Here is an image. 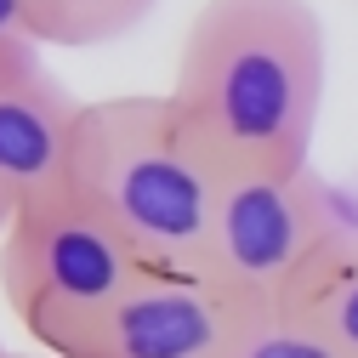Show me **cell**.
<instances>
[{
  "mask_svg": "<svg viewBox=\"0 0 358 358\" xmlns=\"http://www.w3.org/2000/svg\"><path fill=\"white\" fill-rule=\"evenodd\" d=\"M165 97L222 176L307 171L324 108L319 12L307 0H205Z\"/></svg>",
  "mask_w": 358,
  "mask_h": 358,
  "instance_id": "obj_1",
  "label": "cell"
},
{
  "mask_svg": "<svg viewBox=\"0 0 358 358\" xmlns=\"http://www.w3.org/2000/svg\"><path fill=\"white\" fill-rule=\"evenodd\" d=\"M74 199L165 273H205L222 171L194 143L171 97H97L80 114Z\"/></svg>",
  "mask_w": 358,
  "mask_h": 358,
  "instance_id": "obj_2",
  "label": "cell"
},
{
  "mask_svg": "<svg viewBox=\"0 0 358 358\" xmlns=\"http://www.w3.org/2000/svg\"><path fill=\"white\" fill-rule=\"evenodd\" d=\"M148 273L97 210L69 194L12 210L0 234V296L34 352H63Z\"/></svg>",
  "mask_w": 358,
  "mask_h": 358,
  "instance_id": "obj_3",
  "label": "cell"
},
{
  "mask_svg": "<svg viewBox=\"0 0 358 358\" xmlns=\"http://www.w3.org/2000/svg\"><path fill=\"white\" fill-rule=\"evenodd\" d=\"M341 234L330 188L307 171H239L222 176L216 234L205 273L250 313H273L307 273V262Z\"/></svg>",
  "mask_w": 358,
  "mask_h": 358,
  "instance_id": "obj_4",
  "label": "cell"
},
{
  "mask_svg": "<svg viewBox=\"0 0 358 358\" xmlns=\"http://www.w3.org/2000/svg\"><path fill=\"white\" fill-rule=\"evenodd\" d=\"M256 313L210 273H148L52 358H234Z\"/></svg>",
  "mask_w": 358,
  "mask_h": 358,
  "instance_id": "obj_5",
  "label": "cell"
},
{
  "mask_svg": "<svg viewBox=\"0 0 358 358\" xmlns=\"http://www.w3.org/2000/svg\"><path fill=\"white\" fill-rule=\"evenodd\" d=\"M80 114L85 103L40 63V52L0 63V199L12 210L69 194Z\"/></svg>",
  "mask_w": 358,
  "mask_h": 358,
  "instance_id": "obj_6",
  "label": "cell"
},
{
  "mask_svg": "<svg viewBox=\"0 0 358 358\" xmlns=\"http://www.w3.org/2000/svg\"><path fill=\"white\" fill-rule=\"evenodd\" d=\"M285 313L307 319L341 358H358V234H336L285 296Z\"/></svg>",
  "mask_w": 358,
  "mask_h": 358,
  "instance_id": "obj_7",
  "label": "cell"
},
{
  "mask_svg": "<svg viewBox=\"0 0 358 358\" xmlns=\"http://www.w3.org/2000/svg\"><path fill=\"white\" fill-rule=\"evenodd\" d=\"M154 6L159 0H29V23L40 46L92 52V46L125 40Z\"/></svg>",
  "mask_w": 358,
  "mask_h": 358,
  "instance_id": "obj_8",
  "label": "cell"
},
{
  "mask_svg": "<svg viewBox=\"0 0 358 358\" xmlns=\"http://www.w3.org/2000/svg\"><path fill=\"white\" fill-rule=\"evenodd\" d=\"M234 358H341V352H336L319 330H313L307 319L273 307V313H256V319L245 324Z\"/></svg>",
  "mask_w": 358,
  "mask_h": 358,
  "instance_id": "obj_9",
  "label": "cell"
},
{
  "mask_svg": "<svg viewBox=\"0 0 358 358\" xmlns=\"http://www.w3.org/2000/svg\"><path fill=\"white\" fill-rule=\"evenodd\" d=\"M29 52H40L34 23H29V0H0V63L29 57Z\"/></svg>",
  "mask_w": 358,
  "mask_h": 358,
  "instance_id": "obj_10",
  "label": "cell"
},
{
  "mask_svg": "<svg viewBox=\"0 0 358 358\" xmlns=\"http://www.w3.org/2000/svg\"><path fill=\"white\" fill-rule=\"evenodd\" d=\"M6 222H12V205H6V199H0V234H6Z\"/></svg>",
  "mask_w": 358,
  "mask_h": 358,
  "instance_id": "obj_11",
  "label": "cell"
},
{
  "mask_svg": "<svg viewBox=\"0 0 358 358\" xmlns=\"http://www.w3.org/2000/svg\"><path fill=\"white\" fill-rule=\"evenodd\" d=\"M12 358H52V352H12Z\"/></svg>",
  "mask_w": 358,
  "mask_h": 358,
  "instance_id": "obj_12",
  "label": "cell"
},
{
  "mask_svg": "<svg viewBox=\"0 0 358 358\" xmlns=\"http://www.w3.org/2000/svg\"><path fill=\"white\" fill-rule=\"evenodd\" d=\"M0 358H12V352H6V347H0Z\"/></svg>",
  "mask_w": 358,
  "mask_h": 358,
  "instance_id": "obj_13",
  "label": "cell"
}]
</instances>
